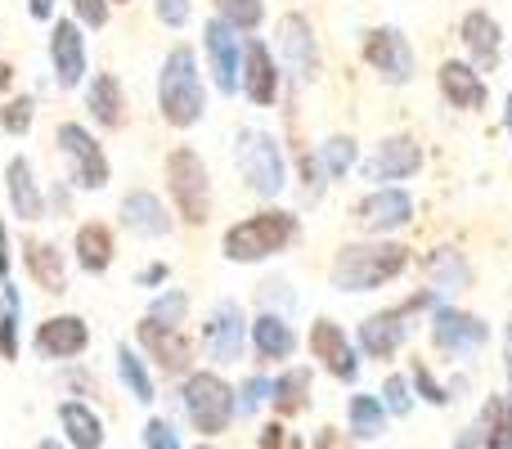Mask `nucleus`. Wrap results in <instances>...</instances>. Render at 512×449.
<instances>
[{
  "mask_svg": "<svg viewBox=\"0 0 512 449\" xmlns=\"http://www.w3.org/2000/svg\"><path fill=\"white\" fill-rule=\"evenodd\" d=\"M405 270H409V247L391 243V238H373V243H346L333 256L328 279H333L337 292H378Z\"/></svg>",
  "mask_w": 512,
  "mask_h": 449,
  "instance_id": "f257e3e1",
  "label": "nucleus"
},
{
  "mask_svg": "<svg viewBox=\"0 0 512 449\" xmlns=\"http://www.w3.org/2000/svg\"><path fill=\"white\" fill-rule=\"evenodd\" d=\"M301 234L297 212H283V207H261V212L243 216L239 225L225 229L221 238V252L225 261L234 265H256V261H270V256L288 252Z\"/></svg>",
  "mask_w": 512,
  "mask_h": 449,
  "instance_id": "f03ea898",
  "label": "nucleus"
},
{
  "mask_svg": "<svg viewBox=\"0 0 512 449\" xmlns=\"http://www.w3.org/2000/svg\"><path fill=\"white\" fill-rule=\"evenodd\" d=\"M158 108H162V122L176 126V131H189V126L203 122L207 86H203V72H198V54L189 50V45H176V50L162 59Z\"/></svg>",
  "mask_w": 512,
  "mask_h": 449,
  "instance_id": "7ed1b4c3",
  "label": "nucleus"
},
{
  "mask_svg": "<svg viewBox=\"0 0 512 449\" xmlns=\"http://www.w3.org/2000/svg\"><path fill=\"white\" fill-rule=\"evenodd\" d=\"M180 409H185L189 427H194L203 441L230 432V423L239 418V400H234V387L221 378L216 369H194L185 382H180Z\"/></svg>",
  "mask_w": 512,
  "mask_h": 449,
  "instance_id": "20e7f679",
  "label": "nucleus"
},
{
  "mask_svg": "<svg viewBox=\"0 0 512 449\" xmlns=\"http://www.w3.org/2000/svg\"><path fill=\"white\" fill-rule=\"evenodd\" d=\"M234 167L248 180L252 194H261V198H279L288 189V158H283L279 140L270 131H256V126L239 131V140H234Z\"/></svg>",
  "mask_w": 512,
  "mask_h": 449,
  "instance_id": "39448f33",
  "label": "nucleus"
},
{
  "mask_svg": "<svg viewBox=\"0 0 512 449\" xmlns=\"http://www.w3.org/2000/svg\"><path fill=\"white\" fill-rule=\"evenodd\" d=\"M167 189H171V203H176L185 225L212 221V176H207V162L198 158L189 144L167 153Z\"/></svg>",
  "mask_w": 512,
  "mask_h": 449,
  "instance_id": "423d86ee",
  "label": "nucleus"
},
{
  "mask_svg": "<svg viewBox=\"0 0 512 449\" xmlns=\"http://www.w3.org/2000/svg\"><path fill=\"white\" fill-rule=\"evenodd\" d=\"M418 310H436V292H432V288H418L414 297H405L400 306L369 315L360 328H355V346H360L369 360H391V355L405 346L409 328H414L409 319H414Z\"/></svg>",
  "mask_w": 512,
  "mask_h": 449,
  "instance_id": "0eeeda50",
  "label": "nucleus"
},
{
  "mask_svg": "<svg viewBox=\"0 0 512 449\" xmlns=\"http://www.w3.org/2000/svg\"><path fill=\"white\" fill-rule=\"evenodd\" d=\"M54 144H59L63 162H68V185L72 189H90V194H99V189L113 180V167H108L104 144H99L81 122H59Z\"/></svg>",
  "mask_w": 512,
  "mask_h": 449,
  "instance_id": "6e6552de",
  "label": "nucleus"
},
{
  "mask_svg": "<svg viewBox=\"0 0 512 449\" xmlns=\"http://www.w3.org/2000/svg\"><path fill=\"white\" fill-rule=\"evenodd\" d=\"M490 342V324L463 306H436L432 310V346L450 360H472Z\"/></svg>",
  "mask_w": 512,
  "mask_h": 449,
  "instance_id": "1a4fd4ad",
  "label": "nucleus"
},
{
  "mask_svg": "<svg viewBox=\"0 0 512 449\" xmlns=\"http://www.w3.org/2000/svg\"><path fill=\"white\" fill-rule=\"evenodd\" d=\"M364 59L387 86H409L418 72V54L400 27H369L364 32Z\"/></svg>",
  "mask_w": 512,
  "mask_h": 449,
  "instance_id": "9d476101",
  "label": "nucleus"
},
{
  "mask_svg": "<svg viewBox=\"0 0 512 449\" xmlns=\"http://www.w3.org/2000/svg\"><path fill=\"white\" fill-rule=\"evenodd\" d=\"M248 315H243V306L239 301H216L212 306V315H207V324H203V351H207V360L212 364H239L243 360V351H248Z\"/></svg>",
  "mask_w": 512,
  "mask_h": 449,
  "instance_id": "9b49d317",
  "label": "nucleus"
},
{
  "mask_svg": "<svg viewBox=\"0 0 512 449\" xmlns=\"http://www.w3.org/2000/svg\"><path fill=\"white\" fill-rule=\"evenodd\" d=\"M274 45H279V68L288 72L297 86L315 81L319 72V45H315V27L306 14H283L274 27Z\"/></svg>",
  "mask_w": 512,
  "mask_h": 449,
  "instance_id": "f8f14e48",
  "label": "nucleus"
},
{
  "mask_svg": "<svg viewBox=\"0 0 512 449\" xmlns=\"http://www.w3.org/2000/svg\"><path fill=\"white\" fill-rule=\"evenodd\" d=\"M203 54H207L212 86L221 90V95H239V81H243V32H234V27L221 23V18H207Z\"/></svg>",
  "mask_w": 512,
  "mask_h": 449,
  "instance_id": "ddd939ff",
  "label": "nucleus"
},
{
  "mask_svg": "<svg viewBox=\"0 0 512 449\" xmlns=\"http://www.w3.org/2000/svg\"><path fill=\"white\" fill-rule=\"evenodd\" d=\"M351 216L364 234L387 238V234H396V229H405L414 221V198H409V189H400V185H382V189H373V194H364Z\"/></svg>",
  "mask_w": 512,
  "mask_h": 449,
  "instance_id": "4468645a",
  "label": "nucleus"
},
{
  "mask_svg": "<svg viewBox=\"0 0 512 449\" xmlns=\"http://www.w3.org/2000/svg\"><path fill=\"white\" fill-rule=\"evenodd\" d=\"M306 342H310V355H315L337 382L360 378V346H351V337H346V328L337 324V319H315Z\"/></svg>",
  "mask_w": 512,
  "mask_h": 449,
  "instance_id": "2eb2a0df",
  "label": "nucleus"
},
{
  "mask_svg": "<svg viewBox=\"0 0 512 449\" xmlns=\"http://www.w3.org/2000/svg\"><path fill=\"white\" fill-rule=\"evenodd\" d=\"M423 171V144L414 140V135H387V140L373 149V158L364 162V176L369 180H378V189L382 185H396V180H409V176H418Z\"/></svg>",
  "mask_w": 512,
  "mask_h": 449,
  "instance_id": "dca6fc26",
  "label": "nucleus"
},
{
  "mask_svg": "<svg viewBox=\"0 0 512 449\" xmlns=\"http://www.w3.org/2000/svg\"><path fill=\"white\" fill-rule=\"evenodd\" d=\"M135 342L144 346V355H149L162 373H171V378H180V373H185V378H189V364H194V342L185 337V328H162V324H153V319H140Z\"/></svg>",
  "mask_w": 512,
  "mask_h": 449,
  "instance_id": "f3484780",
  "label": "nucleus"
},
{
  "mask_svg": "<svg viewBox=\"0 0 512 449\" xmlns=\"http://www.w3.org/2000/svg\"><path fill=\"white\" fill-rule=\"evenodd\" d=\"M86 346H90V324L81 315H50L45 324H36V333H32V351L54 364L86 355Z\"/></svg>",
  "mask_w": 512,
  "mask_h": 449,
  "instance_id": "a211bd4d",
  "label": "nucleus"
},
{
  "mask_svg": "<svg viewBox=\"0 0 512 449\" xmlns=\"http://www.w3.org/2000/svg\"><path fill=\"white\" fill-rule=\"evenodd\" d=\"M86 32L72 18H54L50 23V68L63 90H77L86 81Z\"/></svg>",
  "mask_w": 512,
  "mask_h": 449,
  "instance_id": "6ab92c4d",
  "label": "nucleus"
},
{
  "mask_svg": "<svg viewBox=\"0 0 512 449\" xmlns=\"http://www.w3.org/2000/svg\"><path fill=\"white\" fill-rule=\"evenodd\" d=\"M279 81H283V72H279L274 50L265 41H256V36H248V41H243V81H239V90L252 99L256 108H270L274 99H279Z\"/></svg>",
  "mask_w": 512,
  "mask_h": 449,
  "instance_id": "aec40b11",
  "label": "nucleus"
},
{
  "mask_svg": "<svg viewBox=\"0 0 512 449\" xmlns=\"http://www.w3.org/2000/svg\"><path fill=\"white\" fill-rule=\"evenodd\" d=\"M117 221H122V229H131L135 238H167L171 229H176V216H171L167 203H162L158 194H149V189H131V194L122 198V207H117Z\"/></svg>",
  "mask_w": 512,
  "mask_h": 449,
  "instance_id": "412c9836",
  "label": "nucleus"
},
{
  "mask_svg": "<svg viewBox=\"0 0 512 449\" xmlns=\"http://www.w3.org/2000/svg\"><path fill=\"white\" fill-rule=\"evenodd\" d=\"M5 194H9V207H14V216H18V221H27V225L45 221V212H50V203H45V189H41V180H36V171H32V162H27V158H9V167H5Z\"/></svg>",
  "mask_w": 512,
  "mask_h": 449,
  "instance_id": "4be33fe9",
  "label": "nucleus"
},
{
  "mask_svg": "<svg viewBox=\"0 0 512 449\" xmlns=\"http://www.w3.org/2000/svg\"><path fill=\"white\" fill-rule=\"evenodd\" d=\"M248 346L256 351V360L265 364H283L297 355V333H292L288 315H274V310H261L248 328Z\"/></svg>",
  "mask_w": 512,
  "mask_h": 449,
  "instance_id": "5701e85b",
  "label": "nucleus"
},
{
  "mask_svg": "<svg viewBox=\"0 0 512 449\" xmlns=\"http://www.w3.org/2000/svg\"><path fill=\"white\" fill-rule=\"evenodd\" d=\"M436 81H441L445 104L463 108V113H477V108H486V99H490L481 72L472 68V63H463V59H445L441 72H436Z\"/></svg>",
  "mask_w": 512,
  "mask_h": 449,
  "instance_id": "b1692460",
  "label": "nucleus"
},
{
  "mask_svg": "<svg viewBox=\"0 0 512 449\" xmlns=\"http://www.w3.org/2000/svg\"><path fill=\"white\" fill-rule=\"evenodd\" d=\"M459 36H463V45H468L477 72H490L499 63V50H504V27L495 23V14H486V9H472V14H463Z\"/></svg>",
  "mask_w": 512,
  "mask_h": 449,
  "instance_id": "393cba45",
  "label": "nucleus"
},
{
  "mask_svg": "<svg viewBox=\"0 0 512 449\" xmlns=\"http://www.w3.org/2000/svg\"><path fill=\"white\" fill-rule=\"evenodd\" d=\"M86 113H90V122L104 126V131H122L126 126V90L113 72H95V77L86 81Z\"/></svg>",
  "mask_w": 512,
  "mask_h": 449,
  "instance_id": "a878e982",
  "label": "nucleus"
},
{
  "mask_svg": "<svg viewBox=\"0 0 512 449\" xmlns=\"http://www.w3.org/2000/svg\"><path fill=\"white\" fill-rule=\"evenodd\" d=\"M59 432H63V445L68 449H104V441H108L104 418H99V409L86 405V400H63Z\"/></svg>",
  "mask_w": 512,
  "mask_h": 449,
  "instance_id": "bb28decb",
  "label": "nucleus"
},
{
  "mask_svg": "<svg viewBox=\"0 0 512 449\" xmlns=\"http://www.w3.org/2000/svg\"><path fill=\"white\" fill-rule=\"evenodd\" d=\"M423 279L432 283V292L441 297V292H463V288H472L477 270H472V261L459 252V247H432V252L423 256Z\"/></svg>",
  "mask_w": 512,
  "mask_h": 449,
  "instance_id": "cd10ccee",
  "label": "nucleus"
},
{
  "mask_svg": "<svg viewBox=\"0 0 512 449\" xmlns=\"http://www.w3.org/2000/svg\"><path fill=\"white\" fill-rule=\"evenodd\" d=\"M23 265L36 279V288L63 297L68 292V265H63V252L54 243H41V238H23Z\"/></svg>",
  "mask_w": 512,
  "mask_h": 449,
  "instance_id": "c85d7f7f",
  "label": "nucleus"
},
{
  "mask_svg": "<svg viewBox=\"0 0 512 449\" xmlns=\"http://www.w3.org/2000/svg\"><path fill=\"white\" fill-rule=\"evenodd\" d=\"M72 252H77V265H81L86 274H104L108 265H113V252H117L113 229L99 225V221L77 225V238H72Z\"/></svg>",
  "mask_w": 512,
  "mask_h": 449,
  "instance_id": "c756f323",
  "label": "nucleus"
},
{
  "mask_svg": "<svg viewBox=\"0 0 512 449\" xmlns=\"http://www.w3.org/2000/svg\"><path fill=\"white\" fill-rule=\"evenodd\" d=\"M113 360H117V382L126 387V396L135 400V405H144L149 409L153 400H158V387H153V373H149V360H144L135 346H117L113 351Z\"/></svg>",
  "mask_w": 512,
  "mask_h": 449,
  "instance_id": "7c9ffc66",
  "label": "nucleus"
},
{
  "mask_svg": "<svg viewBox=\"0 0 512 449\" xmlns=\"http://www.w3.org/2000/svg\"><path fill=\"white\" fill-rule=\"evenodd\" d=\"M481 449H512V396H490L472 418Z\"/></svg>",
  "mask_w": 512,
  "mask_h": 449,
  "instance_id": "2f4dec72",
  "label": "nucleus"
},
{
  "mask_svg": "<svg viewBox=\"0 0 512 449\" xmlns=\"http://www.w3.org/2000/svg\"><path fill=\"white\" fill-rule=\"evenodd\" d=\"M382 432H387V409L378 396L360 391V396L346 400V436L351 441H378Z\"/></svg>",
  "mask_w": 512,
  "mask_h": 449,
  "instance_id": "473e14b6",
  "label": "nucleus"
},
{
  "mask_svg": "<svg viewBox=\"0 0 512 449\" xmlns=\"http://www.w3.org/2000/svg\"><path fill=\"white\" fill-rule=\"evenodd\" d=\"M23 351V297H18L14 279L0 283V360L14 364Z\"/></svg>",
  "mask_w": 512,
  "mask_h": 449,
  "instance_id": "72a5a7b5",
  "label": "nucleus"
},
{
  "mask_svg": "<svg viewBox=\"0 0 512 449\" xmlns=\"http://www.w3.org/2000/svg\"><path fill=\"white\" fill-rule=\"evenodd\" d=\"M274 414L279 418H297L310 405V369H283L274 378V396H270Z\"/></svg>",
  "mask_w": 512,
  "mask_h": 449,
  "instance_id": "f704fd0d",
  "label": "nucleus"
},
{
  "mask_svg": "<svg viewBox=\"0 0 512 449\" xmlns=\"http://www.w3.org/2000/svg\"><path fill=\"white\" fill-rule=\"evenodd\" d=\"M319 167H324V176L328 180H342L346 171L355 167V162H360V149H355V140L351 135H328L324 144H319Z\"/></svg>",
  "mask_w": 512,
  "mask_h": 449,
  "instance_id": "c9c22d12",
  "label": "nucleus"
},
{
  "mask_svg": "<svg viewBox=\"0 0 512 449\" xmlns=\"http://www.w3.org/2000/svg\"><path fill=\"white\" fill-rule=\"evenodd\" d=\"M185 315H189V292L185 288L153 292L149 310H144V319H153V324H162V328H180V324H185Z\"/></svg>",
  "mask_w": 512,
  "mask_h": 449,
  "instance_id": "e433bc0d",
  "label": "nucleus"
},
{
  "mask_svg": "<svg viewBox=\"0 0 512 449\" xmlns=\"http://www.w3.org/2000/svg\"><path fill=\"white\" fill-rule=\"evenodd\" d=\"M409 387H414V396H423L427 405H436V409H445L454 400V387H445L432 373V364H423V360H409Z\"/></svg>",
  "mask_w": 512,
  "mask_h": 449,
  "instance_id": "4c0bfd02",
  "label": "nucleus"
},
{
  "mask_svg": "<svg viewBox=\"0 0 512 449\" xmlns=\"http://www.w3.org/2000/svg\"><path fill=\"white\" fill-rule=\"evenodd\" d=\"M216 18L230 23L234 32H256L265 18V0H216Z\"/></svg>",
  "mask_w": 512,
  "mask_h": 449,
  "instance_id": "58836bf2",
  "label": "nucleus"
},
{
  "mask_svg": "<svg viewBox=\"0 0 512 449\" xmlns=\"http://www.w3.org/2000/svg\"><path fill=\"white\" fill-rule=\"evenodd\" d=\"M378 400H382V409H387V418H409V409H414V387H409L405 373H387Z\"/></svg>",
  "mask_w": 512,
  "mask_h": 449,
  "instance_id": "ea45409f",
  "label": "nucleus"
},
{
  "mask_svg": "<svg viewBox=\"0 0 512 449\" xmlns=\"http://www.w3.org/2000/svg\"><path fill=\"white\" fill-rule=\"evenodd\" d=\"M32 117H36V99L32 95H9L0 104V131L5 135H27L32 131Z\"/></svg>",
  "mask_w": 512,
  "mask_h": 449,
  "instance_id": "a19ab883",
  "label": "nucleus"
},
{
  "mask_svg": "<svg viewBox=\"0 0 512 449\" xmlns=\"http://www.w3.org/2000/svg\"><path fill=\"white\" fill-rule=\"evenodd\" d=\"M274 396V378H265V373H252V378H243L239 387H234V400H239V414L252 418L261 405H270Z\"/></svg>",
  "mask_w": 512,
  "mask_h": 449,
  "instance_id": "79ce46f5",
  "label": "nucleus"
},
{
  "mask_svg": "<svg viewBox=\"0 0 512 449\" xmlns=\"http://www.w3.org/2000/svg\"><path fill=\"white\" fill-rule=\"evenodd\" d=\"M68 5H72V23L90 27V32L108 27V14H113V5H108V0H68Z\"/></svg>",
  "mask_w": 512,
  "mask_h": 449,
  "instance_id": "37998d69",
  "label": "nucleus"
},
{
  "mask_svg": "<svg viewBox=\"0 0 512 449\" xmlns=\"http://www.w3.org/2000/svg\"><path fill=\"white\" fill-rule=\"evenodd\" d=\"M140 441H144V449H185L180 432L167 423V418H149V423H144V432H140Z\"/></svg>",
  "mask_w": 512,
  "mask_h": 449,
  "instance_id": "c03bdc74",
  "label": "nucleus"
},
{
  "mask_svg": "<svg viewBox=\"0 0 512 449\" xmlns=\"http://www.w3.org/2000/svg\"><path fill=\"white\" fill-rule=\"evenodd\" d=\"M153 9H158V23H167V27H185L189 23V0H153Z\"/></svg>",
  "mask_w": 512,
  "mask_h": 449,
  "instance_id": "a18cd8bd",
  "label": "nucleus"
},
{
  "mask_svg": "<svg viewBox=\"0 0 512 449\" xmlns=\"http://www.w3.org/2000/svg\"><path fill=\"white\" fill-rule=\"evenodd\" d=\"M167 279H171V265L167 261H149L140 274H135V283H140V288H153V292H162V283H167Z\"/></svg>",
  "mask_w": 512,
  "mask_h": 449,
  "instance_id": "49530a36",
  "label": "nucleus"
},
{
  "mask_svg": "<svg viewBox=\"0 0 512 449\" xmlns=\"http://www.w3.org/2000/svg\"><path fill=\"white\" fill-rule=\"evenodd\" d=\"M288 441L292 436H288V427L283 423H265L261 436H256V449H288Z\"/></svg>",
  "mask_w": 512,
  "mask_h": 449,
  "instance_id": "de8ad7c7",
  "label": "nucleus"
},
{
  "mask_svg": "<svg viewBox=\"0 0 512 449\" xmlns=\"http://www.w3.org/2000/svg\"><path fill=\"white\" fill-rule=\"evenodd\" d=\"M261 301H265V310L279 301L283 310H292V292H288V283L283 279H270V283H261Z\"/></svg>",
  "mask_w": 512,
  "mask_h": 449,
  "instance_id": "09e8293b",
  "label": "nucleus"
},
{
  "mask_svg": "<svg viewBox=\"0 0 512 449\" xmlns=\"http://www.w3.org/2000/svg\"><path fill=\"white\" fill-rule=\"evenodd\" d=\"M315 449H351V436H342L337 427H319V432H315Z\"/></svg>",
  "mask_w": 512,
  "mask_h": 449,
  "instance_id": "8fccbe9b",
  "label": "nucleus"
},
{
  "mask_svg": "<svg viewBox=\"0 0 512 449\" xmlns=\"http://www.w3.org/2000/svg\"><path fill=\"white\" fill-rule=\"evenodd\" d=\"M54 5H59V0H27V14H32L36 23H54Z\"/></svg>",
  "mask_w": 512,
  "mask_h": 449,
  "instance_id": "3c124183",
  "label": "nucleus"
},
{
  "mask_svg": "<svg viewBox=\"0 0 512 449\" xmlns=\"http://www.w3.org/2000/svg\"><path fill=\"white\" fill-rule=\"evenodd\" d=\"M9 265H14V256H9V234H5V216H0V283L9 279Z\"/></svg>",
  "mask_w": 512,
  "mask_h": 449,
  "instance_id": "603ef678",
  "label": "nucleus"
},
{
  "mask_svg": "<svg viewBox=\"0 0 512 449\" xmlns=\"http://www.w3.org/2000/svg\"><path fill=\"white\" fill-rule=\"evenodd\" d=\"M504 373H508V396H512V315H508V328H504Z\"/></svg>",
  "mask_w": 512,
  "mask_h": 449,
  "instance_id": "864d4df0",
  "label": "nucleus"
},
{
  "mask_svg": "<svg viewBox=\"0 0 512 449\" xmlns=\"http://www.w3.org/2000/svg\"><path fill=\"white\" fill-rule=\"evenodd\" d=\"M0 90H14V68L0 59Z\"/></svg>",
  "mask_w": 512,
  "mask_h": 449,
  "instance_id": "5fc2aeb1",
  "label": "nucleus"
},
{
  "mask_svg": "<svg viewBox=\"0 0 512 449\" xmlns=\"http://www.w3.org/2000/svg\"><path fill=\"white\" fill-rule=\"evenodd\" d=\"M36 449H68V445H63L59 436H45V441H36Z\"/></svg>",
  "mask_w": 512,
  "mask_h": 449,
  "instance_id": "6e6d98bb",
  "label": "nucleus"
},
{
  "mask_svg": "<svg viewBox=\"0 0 512 449\" xmlns=\"http://www.w3.org/2000/svg\"><path fill=\"white\" fill-rule=\"evenodd\" d=\"M508 131H512V95H508Z\"/></svg>",
  "mask_w": 512,
  "mask_h": 449,
  "instance_id": "4d7b16f0",
  "label": "nucleus"
},
{
  "mask_svg": "<svg viewBox=\"0 0 512 449\" xmlns=\"http://www.w3.org/2000/svg\"><path fill=\"white\" fill-rule=\"evenodd\" d=\"M194 449H216V445H212V441H203V445H194Z\"/></svg>",
  "mask_w": 512,
  "mask_h": 449,
  "instance_id": "13d9d810",
  "label": "nucleus"
},
{
  "mask_svg": "<svg viewBox=\"0 0 512 449\" xmlns=\"http://www.w3.org/2000/svg\"><path fill=\"white\" fill-rule=\"evenodd\" d=\"M108 5H131V0H108Z\"/></svg>",
  "mask_w": 512,
  "mask_h": 449,
  "instance_id": "bf43d9fd",
  "label": "nucleus"
}]
</instances>
